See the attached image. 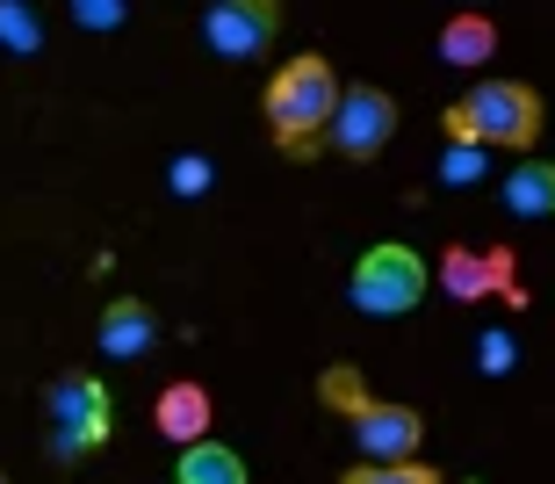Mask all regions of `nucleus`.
I'll list each match as a JSON object with an SVG mask.
<instances>
[{
    "instance_id": "f257e3e1",
    "label": "nucleus",
    "mask_w": 555,
    "mask_h": 484,
    "mask_svg": "<svg viewBox=\"0 0 555 484\" xmlns=\"http://www.w3.org/2000/svg\"><path fill=\"white\" fill-rule=\"evenodd\" d=\"M318 405H332V412L353 426L361 463H412L418 442H426V412H418V405L369 398V383H361L353 361H332L325 377H318Z\"/></svg>"
},
{
    "instance_id": "9d476101",
    "label": "nucleus",
    "mask_w": 555,
    "mask_h": 484,
    "mask_svg": "<svg viewBox=\"0 0 555 484\" xmlns=\"http://www.w3.org/2000/svg\"><path fill=\"white\" fill-rule=\"evenodd\" d=\"M159 347V318H152V304H138V296H116L102 311V355L116 361H138Z\"/></svg>"
},
{
    "instance_id": "a211bd4d",
    "label": "nucleus",
    "mask_w": 555,
    "mask_h": 484,
    "mask_svg": "<svg viewBox=\"0 0 555 484\" xmlns=\"http://www.w3.org/2000/svg\"><path fill=\"white\" fill-rule=\"evenodd\" d=\"M173 189H181V195H203L209 189V160H173Z\"/></svg>"
},
{
    "instance_id": "f3484780",
    "label": "nucleus",
    "mask_w": 555,
    "mask_h": 484,
    "mask_svg": "<svg viewBox=\"0 0 555 484\" xmlns=\"http://www.w3.org/2000/svg\"><path fill=\"white\" fill-rule=\"evenodd\" d=\"M483 167H491V152H483V145H454L448 160H440V181H476Z\"/></svg>"
},
{
    "instance_id": "f8f14e48",
    "label": "nucleus",
    "mask_w": 555,
    "mask_h": 484,
    "mask_svg": "<svg viewBox=\"0 0 555 484\" xmlns=\"http://www.w3.org/2000/svg\"><path fill=\"white\" fill-rule=\"evenodd\" d=\"M173 484H246V456L224 442H188L181 448V463H173Z\"/></svg>"
},
{
    "instance_id": "ddd939ff",
    "label": "nucleus",
    "mask_w": 555,
    "mask_h": 484,
    "mask_svg": "<svg viewBox=\"0 0 555 484\" xmlns=\"http://www.w3.org/2000/svg\"><path fill=\"white\" fill-rule=\"evenodd\" d=\"M491 51H498V22L491 15H454L448 29H440V59L448 65H491Z\"/></svg>"
},
{
    "instance_id": "39448f33",
    "label": "nucleus",
    "mask_w": 555,
    "mask_h": 484,
    "mask_svg": "<svg viewBox=\"0 0 555 484\" xmlns=\"http://www.w3.org/2000/svg\"><path fill=\"white\" fill-rule=\"evenodd\" d=\"M51 426H59V456H87V448H108L116 434V405H108V383L94 369H65L51 383Z\"/></svg>"
},
{
    "instance_id": "20e7f679",
    "label": "nucleus",
    "mask_w": 555,
    "mask_h": 484,
    "mask_svg": "<svg viewBox=\"0 0 555 484\" xmlns=\"http://www.w3.org/2000/svg\"><path fill=\"white\" fill-rule=\"evenodd\" d=\"M426 290H433L426 253H418V246H397V239L369 246L361 260H353V275H347L353 311H369V318H404V311H418V296H426Z\"/></svg>"
},
{
    "instance_id": "aec40b11",
    "label": "nucleus",
    "mask_w": 555,
    "mask_h": 484,
    "mask_svg": "<svg viewBox=\"0 0 555 484\" xmlns=\"http://www.w3.org/2000/svg\"><path fill=\"white\" fill-rule=\"evenodd\" d=\"M0 484H8V477H0Z\"/></svg>"
},
{
    "instance_id": "7ed1b4c3",
    "label": "nucleus",
    "mask_w": 555,
    "mask_h": 484,
    "mask_svg": "<svg viewBox=\"0 0 555 484\" xmlns=\"http://www.w3.org/2000/svg\"><path fill=\"white\" fill-rule=\"evenodd\" d=\"M448 138L454 145H483V152H534L541 145V124H548V109L527 80H476L462 102H448Z\"/></svg>"
},
{
    "instance_id": "0eeeda50",
    "label": "nucleus",
    "mask_w": 555,
    "mask_h": 484,
    "mask_svg": "<svg viewBox=\"0 0 555 484\" xmlns=\"http://www.w3.org/2000/svg\"><path fill=\"white\" fill-rule=\"evenodd\" d=\"M390 138H397V102H390V94H383V87H339V109H332L325 145H339L347 160L369 167Z\"/></svg>"
},
{
    "instance_id": "423d86ee",
    "label": "nucleus",
    "mask_w": 555,
    "mask_h": 484,
    "mask_svg": "<svg viewBox=\"0 0 555 484\" xmlns=\"http://www.w3.org/2000/svg\"><path fill=\"white\" fill-rule=\"evenodd\" d=\"M282 37V0H209L203 8V43L217 59H260Z\"/></svg>"
},
{
    "instance_id": "9b49d317",
    "label": "nucleus",
    "mask_w": 555,
    "mask_h": 484,
    "mask_svg": "<svg viewBox=\"0 0 555 484\" xmlns=\"http://www.w3.org/2000/svg\"><path fill=\"white\" fill-rule=\"evenodd\" d=\"M505 211L513 217H555V160L519 152V167L505 174Z\"/></svg>"
},
{
    "instance_id": "dca6fc26",
    "label": "nucleus",
    "mask_w": 555,
    "mask_h": 484,
    "mask_svg": "<svg viewBox=\"0 0 555 484\" xmlns=\"http://www.w3.org/2000/svg\"><path fill=\"white\" fill-rule=\"evenodd\" d=\"M80 29H124L130 22V0H73Z\"/></svg>"
},
{
    "instance_id": "2eb2a0df",
    "label": "nucleus",
    "mask_w": 555,
    "mask_h": 484,
    "mask_svg": "<svg viewBox=\"0 0 555 484\" xmlns=\"http://www.w3.org/2000/svg\"><path fill=\"white\" fill-rule=\"evenodd\" d=\"M0 43H8V51H37V43H43L37 8H22V0H0Z\"/></svg>"
},
{
    "instance_id": "6e6552de",
    "label": "nucleus",
    "mask_w": 555,
    "mask_h": 484,
    "mask_svg": "<svg viewBox=\"0 0 555 484\" xmlns=\"http://www.w3.org/2000/svg\"><path fill=\"white\" fill-rule=\"evenodd\" d=\"M440 290L462 296V304H483V296H519L513 290V253H505V246H491V253L448 246V253H440Z\"/></svg>"
},
{
    "instance_id": "1a4fd4ad",
    "label": "nucleus",
    "mask_w": 555,
    "mask_h": 484,
    "mask_svg": "<svg viewBox=\"0 0 555 484\" xmlns=\"http://www.w3.org/2000/svg\"><path fill=\"white\" fill-rule=\"evenodd\" d=\"M209 420H217V405H209V391H203V383H166V391H159V405H152V426H159V434H166V442H203V434H209Z\"/></svg>"
},
{
    "instance_id": "f03ea898",
    "label": "nucleus",
    "mask_w": 555,
    "mask_h": 484,
    "mask_svg": "<svg viewBox=\"0 0 555 484\" xmlns=\"http://www.w3.org/2000/svg\"><path fill=\"white\" fill-rule=\"evenodd\" d=\"M260 109H268L274 145H282L288 160H310V152L325 145V130H332V109H339V73H332L318 51H304V59H288L268 80Z\"/></svg>"
},
{
    "instance_id": "4468645a",
    "label": "nucleus",
    "mask_w": 555,
    "mask_h": 484,
    "mask_svg": "<svg viewBox=\"0 0 555 484\" xmlns=\"http://www.w3.org/2000/svg\"><path fill=\"white\" fill-rule=\"evenodd\" d=\"M339 484H448V477H440L433 463H418V456H412V463H353Z\"/></svg>"
},
{
    "instance_id": "6ab92c4d",
    "label": "nucleus",
    "mask_w": 555,
    "mask_h": 484,
    "mask_svg": "<svg viewBox=\"0 0 555 484\" xmlns=\"http://www.w3.org/2000/svg\"><path fill=\"white\" fill-rule=\"evenodd\" d=\"M476 355H483V369H491V377H505V369H513V340H505V333H483V347H476Z\"/></svg>"
}]
</instances>
